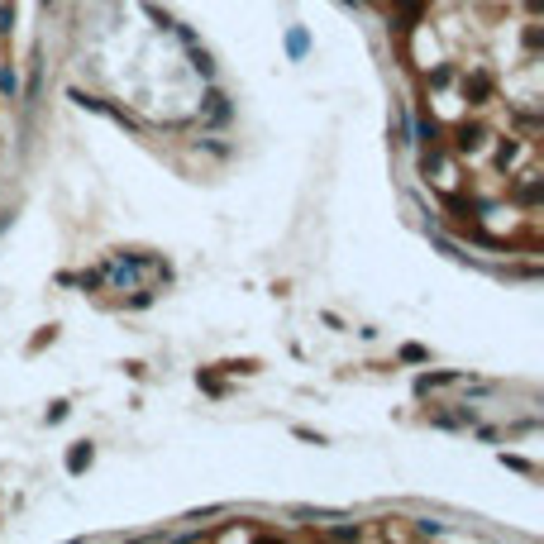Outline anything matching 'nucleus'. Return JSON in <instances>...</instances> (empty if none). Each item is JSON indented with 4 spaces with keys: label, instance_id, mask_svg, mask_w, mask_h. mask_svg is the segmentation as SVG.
<instances>
[{
    "label": "nucleus",
    "instance_id": "obj_1",
    "mask_svg": "<svg viewBox=\"0 0 544 544\" xmlns=\"http://www.w3.org/2000/svg\"><path fill=\"white\" fill-rule=\"evenodd\" d=\"M91 459H96V449L86 444V439H77V444L67 449V473H86V468H91Z\"/></svg>",
    "mask_w": 544,
    "mask_h": 544
},
{
    "label": "nucleus",
    "instance_id": "obj_2",
    "mask_svg": "<svg viewBox=\"0 0 544 544\" xmlns=\"http://www.w3.org/2000/svg\"><path fill=\"white\" fill-rule=\"evenodd\" d=\"M464 91H468V100H473V105H482V100L492 96V81L482 77V72H473V77L464 81Z\"/></svg>",
    "mask_w": 544,
    "mask_h": 544
},
{
    "label": "nucleus",
    "instance_id": "obj_3",
    "mask_svg": "<svg viewBox=\"0 0 544 544\" xmlns=\"http://www.w3.org/2000/svg\"><path fill=\"white\" fill-rule=\"evenodd\" d=\"M454 144L464 148V153H468V148H478L482 144V125H468V120H464V125L454 129Z\"/></svg>",
    "mask_w": 544,
    "mask_h": 544
},
{
    "label": "nucleus",
    "instance_id": "obj_4",
    "mask_svg": "<svg viewBox=\"0 0 544 544\" xmlns=\"http://www.w3.org/2000/svg\"><path fill=\"white\" fill-rule=\"evenodd\" d=\"M420 5H425V0H397V10H401V29L420 24Z\"/></svg>",
    "mask_w": 544,
    "mask_h": 544
},
{
    "label": "nucleus",
    "instance_id": "obj_5",
    "mask_svg": "<svg viewBox=\"0 0 544 544\" xmlns=\"http://www.w3.org/2000/svg\"><path fill=\"white\" fill-rule=\"evenodd\" d=\"M449 215H454V220H468V215H473V206H468L464 196H449Z\"/></svg>",
    "mask_w": 544,
    "mask_h": 544
},
{
    "label": "nucleus",
    "instance_id": "obj_6",
    "mask_svg": "<svg viewBox=\"0 0 544 544\" xmlns=\"http://www.w3.org/2000/svg\"><path fill=\"white\" fill-rule=\"evenodd\" d=\"M196 382L206 387L210 397H220V392H224V382H220V377H215V372H201V377H196Z\"/></svg>",
    "mask_w": 544,
    "mask_h": 544
},
{
    "label": "nucleus",
    "instance_id": "obj_7",
    "mask_svg": "<svg viewBox=\"0 0 544 544\" xmlns=\"http://www.w3.org/2000/svg\"><path fill=\"white\" fill-rule=\"evenodd\" d=\"M0 91H5V96H15V91H19V81H15V72H10V67L0 72Z\"/></svg>",
    "mask_w": 544,
    "mask_h": 544
},
{
    "label": "nucleus",
    "instance_id": "obj_8",
    "mask_svg": "<svg viewBox=\"0 0 544 544\" xmlns=\"http://www.w3.org/2000/svg\"><path fill=\"white\" fill-rule=\"evenodd\" d=\"M15 29V5H0V33Z\"/></svg>",
    "mask_w": 544,
    "mask_h": 544
},
{
    "label": "nucleus",
    "instance_id": "obj_9",
    "mask_svg": "<svg viewBox=\"0 0 544 544\" xmlns=\"http://www.w3.org/2000/svg\"><path fill=\"white\" fill-rule=\"evenodd\" d=\"M401 358H406V363H425V349H420V344H406Z\"/></svg>",
    "mask_w": 544,
    "mask_h": 544
}]
</instances>
